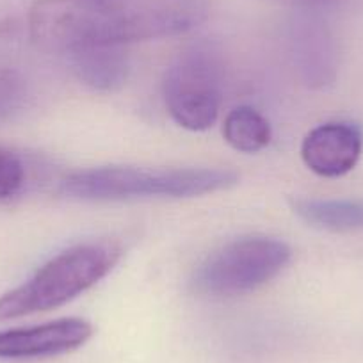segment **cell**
Instances as JSON below:
<instances>
[{
	"instance_id": "6da1fadb",
	"label": "cell",
	"mask_w": 363,
	"mask_h": 363,
	"mask_svg": "<svg viewBox=\"0 0 363 363\" xmlns=\"http://www.w3.org/2000/svg\"><path fill=\"white\" fill-rule=\"evenodd\" d=\"M207 15V0H36L29 33L38 47L68 54L178 36Z\"/></svg>"
},
{
	"instance_id": "7a4b0ae2",
	"label": "cell",
	"mask_w": 363,
	"mask_h": 363,
	"mask_svg": "<svg viewBox=\"0 0 363 363\" xmlns=\"http://www.w3.org/2000/svg\"><path fill=\"white\" fill-rule=\"evenodd\" d=\"M239 174L223 167L106 166L68 173L59 193L82 201H123L138 198H194L233 187Z\"/></svg>"
},
{
	"instance_id": "3957f363",
	"label": "cell",
	"mask_w": 363,
	"mask_h": 363,
	"mask_svg": "<svg viewBox=\"0 0 363 363\" xmlns=\"http://www.w3.org/2000/svg\"><path fill=\"white\" fill-rule=\"evenodd\" d=\"M113 240L68 247L41 265L20 287L0 298V320L18 319L59 308L79 298L109 274L121 258Z\"/></svg>"
},
{
	"instance_id": "277c9868",
	"label": "cell",
	"mask_w": 363,
	"mask_h": 363,
	"mask_svg": "<svg viewBox=\"0 0 363 363\" xmlns=\"http://www.w3.org/2000/svg\"><path fill=\"white\" fill-rule=\"evenodd\" d=\"M292 250L274 237L251 235L212 251L193 272L191 289L207 298H235L277 278L291 262Z\"/></svg>"
},
{
	"instance_id": "5b68a950",
	"label": "cell",
	"mask_w": 363,
	"mask_h": 363,
	"mask_svg": "<svg viewBox=\"0 0 363 363\" xmlns=\"http://www.w3.org/2000/svg\"><path fill=\"white\" fill-rule=\"evenodd\" d=\"M225 69L219 52L208 43L191 45L164 73L162 96L171 120L191 132L208 130L223 104Z\"/></svg>"
},
{
	"instance_id": "8992f818",
	"label": "cell",
	"mask_w": 363,
	"mask_h": 363,
	"mask_svg": "<svg viewBox=\"0 0 363 363\" xmlns=\"http://www.w3.org/2000/svg\"><path fill=\"white\" fill-rule=\"evenodd\" d=\"M93 331L91 323L79 317L0 331V358H45L75 351L93 337Z\"/></svg>"
},
{
	"instance_id": "52a82bcc",
	"label": "cell",
	"mask_w": 363,
	"mask_h": 363,
	"mask_svg": "<svg viewBox=\"0 0 363 363\" xmlns=\"http://www.w3.org/2000/svg\"><path fill=\"white\" fill-rule=\"evenodd\" d=\"M363 132L351 121L317 125L301 143V159L310 171L324 178H338L354 169L362 157Z\"/></svg>"
},
{
	"instance_id": "ba28073f",
	"label": "cell",
	"mask_w": 363,
	"mask_h": 363,
	"mask_svg": "<svg viewBox=\"0 0 363 363\" xmlns=\"http://www.w3.org/2000/svg\"><path fill=\"white\" fill-rule=\"evenodd\" d=\"M291 57L296 72L310 87H326L337 77L338 52L333 36L313 15H303L291 26Z\"/></svg>"
},
{
	"instance_id": "9c48e42d",
	"label": "cell",
	"mask_w": 363,
	"mask_h": 363,
	"mask_svg": "<svg viewBox=\"0 0 363 363\" xmlns=\"http://www.w3.org/2000/svg\"><path fill=\"white\" fill-rule=\"evenodd\" d=\"M73 75L84 86L100 93H113L125 86L130 61L123 47H86L68 52Z\"/></svg>"
},
{
	"instance_id": "30bf717a",
	"label": "cell",
	"mask_w": 363,
	"mask_h": 363,
	"mask_svg": "<svg viewBox=\"0 0 363 363\" xmlns=\"http://www.w3.org/2000/svg\"><path fill=\"white\" fill-rule=\"evenodd\" d=\"M291 207L299 219L330 232H363V200L294 198Z\"/></svg>"
},
{
	"instance_id": "8fae6325",
	"label": "cell",
	"mask_w": 363,
	"mask_h": 363,
	"mask_svg": "<svg viewBox=\"0 0 363 363\" xmlns=\"http://www.w3.org/2000/svg\"><path fill=\"white\" fill-rule=\"evenodd\" d=\"M225 141L240 153H257L267 148L272 139L269 121L250 106L230 111L223 123Z\"/></svg>"
},
{
	"instance_id": "7c38bea8",
	"label": "cell",
	"mask_w": 363,
	"mask_h": 363,
	"mask_svg": "<svg viewBox=\"0 0 363 363\" xmlns=\"http://www.w3.org/2000/svg\"><path fill=\"white\" fill-rule=\"evenodd\" d=\"M27 100V84L15 69L0 68V121L15 116Z\"/></svg>"
},
{
	"instance_id": "4fadbf2b",
	"label": "cell",
	"mask_w": 363,
	"mask_h": 363,
	"mask_svg": "<svg viewBox=\"0 0 363 363\" xmlns=\"http://www.w3.org/2000/svg\"><path fill=\"white\" fill-rule=\"evenodd\" d=\"M27 169L22 157L0 146V200L15 196L26 186Z\"/></svg>"
},
{
	"instance_id": "5bb4252c",
	"label": "cell",
	"mask_w": 363,
	"mask_h": 363,
	"mask_svg": "<svg viewBox=\"0 0 363 363\" xmlns=\"http://www.w3.org/2000/svg\"><path fill=\"white\" fill-rule=\"evenodd\" d=\"M281 2H287V4L291 6H298L303 11L317 13L323 11V9L335 8V6L342 4L344 0H281Z\"/></svg>"
}]
</instances>
